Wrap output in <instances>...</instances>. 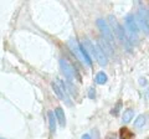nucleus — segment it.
Segmentation results:
<instances>
[{
  "mask_svg": "<svg viewBox=\"0 0 149 139\" xmlns=\"http://www.w3.org/2000/svg\"><path fill=\"white\" fill-rule=\"evenodd\" d=\"M95 57L96 60L98 61V63L101 65V66H107V63H108V58H107V56L104 55V52L100 49L98 45L95 46Z\"/></svg>",
  "mask_w": 149,
  "mask_h": 139,
  "instance_id": "obj_7",
  "label": "nucleus"
},
{
  "mask_svg": "<svg viewBox=\"0 0 149 139\" xmlns=\"http://www.w3.org/2000/svg\"><path fill=\"white\" fill-rule=\"evenodd\" d=\"M124 22H125V26H127V29L129 31V34L133 36H137L138 32H139V26H138V22L136 21V17L132 14H128V15H125V19H124Z\"/></svg>",
  "mask_w": 149,
  "mask_h": 139,
  "instance_id": "obj_3",
  "label": "nucleus"
},
{
  "mask_svg": "<svg viewBox=\"0 0 149 139\" xmlns=\"http://www.w3.org/2000/svg\"><path fill=\"white\" fill-rule=\"evenodd\" d=\"M98 46H100V49L104 52L106 56H111V57L113 56V50H112L111 45H109V42H108L107 40L100 39V40H98Z\"/></svg>",
  "mask_w": 149,
  "mask_h": 139,
  "instance_id": "obj_8",
  "label": "nucleus"
},
{
  "mask_svg": "<svg viewBox=\"0 0 149 139\" xmlns=\"http://www.w3.org/2000/svg\"><path fill=\"white\" fill-rule=\"evenodd\" d=\"M56 85H57V86L60 87V90H61L62 95H63V97H65V102H66V104L71 107V106H72V102H71V99H70V97H68V93H67V90H66V86H65V83H63L61 80H60V78H56Z\"/></svg>",
  "mask_w": 149,
  "mask_h": 139,
  "instance_id": "obj_9",
  "label": "nucleus"
},
{
  "mask_svg": "<svg viewBox=\"0 0 149 139\" xmlns=\"http://www.w3.org/2000/svg\"><path fill=\"white\" fill-rule=\"evenodd\" d=\"M108 21H109V25L112 27V30H113V32H114V35L117 36V38L122 41V44L130 51V44H129L128 36H127V34H125V31H124L123 27L118 24L117 19H116L113 15H109L108 16Z\"/></svg>",
  "mask_w": 149,
  "mask_h": 139,
  "instance_id": "obj_1",
  "label": "nucleus"
},
{
  "mask_svg": "<svg viewBox=\"0 0 149 139\" xmlns=\"http://www.w3.org/2000/svg\"><path fill=\"white\" fill-rule=\"evenodd\" d=\"M120 108H122V102L119 101L118 103H117V106H116V107H114L113 109H112V114H113V115H118V114H119Z\"/></svg>",
  "mask_w": 149,
  "mask_h": 139,
  "instance_id": "obj_17",
  "label": "nucleus"
},
{
  "mask_svg": "<svg viewBox=\"0 0 149 139\" xmlns=\"http://www.w3.org/2000/svg\"><path fill=\"white\" fill-rule=\"evenodd\" d=\"M146 115L144 114H141V115H138L137 119L134 120V127L136 128H142L144 124H146Z\"/></svg>",
  "mask_w": 149,
  "mask_h": 139,
  "instance_id": "obj_14",
  "label": "nucleus"
},
{
  "mask_svg": "<svg viewBox=\"0 0 149 139\" xmlns=\"http://www.w3.org/2000/svg\"><path fill=\"white\" fill-rule=\"evenodd\" d=\"M60 66H61V70H62L65 77L67 78V81H68V82H72L73 78H74V73H76V72L73 71L72 66H71V65H70L67 61H65L63 58L60 60Z\"/></svg>",
  "mask_w": 149,
  "mask_h": 139,
  "instance_id": "obj_5",
  "label": "nucleus"
},
{
  "mask_svg": "<svg viewBox=\"0 0 149 139\" xmlns=\"http://www.w3.org/2000/svg\"><path fill=\"white\" fill-rule=\"evenodd\" d=\"M112 139H116V138H112Z\"/></svg>",
  "mask_w": 149,
  "mask_h": 139,
  "instance_id": "obj_22",
  "label": "nucleus"
},
{
  "mask_svg": "<svg viewBox=\"0 0 149 139\" xmlns=\"http://www.w3.org/2000/svg\"><path fill=\"white\" fill-rule=\"evenodd\" d=\"M88 97H90L91 99H95V97H96V92H95V88H93V87H91V88L88 90Z\"/></svg>",
  "mask_w": 149,
  "mask_h": 139,
  "instance_id": "obj_18",
  "label": "nucleus"
},
{
  "mask_svg": "<svg viewBox=\"0 0 149 139\" xmlns=\"http://www.w3.org/2000/svg\"><path fill=\"white\" fill-rule=\"evenodd\" d=\"M97 26H98V29L101 30L104 40H107L109 44H113L114 42V41H113L114 40V38H113V31L111 30L109 25L107 24V22L103 19H98V20H97Z\"/></svg>",
  "mask_w": 149,
  "mask_h": 139,
  "instance_id": "obj_2",
  "label": "nucleus"
},
{
  "mask_svg": "<svg viewBox=\"0 0 149 139\" xmlns=\"http://www.w3.org/2000/svg\"><path fill=\"white\" fill-rule=\"evenodd\" d=\"M137 20H138V25L142 27V30L149 34V11L141 9L137 14Z\"/></svg>",
  "mask_w": 149,
  "mask_h": 139,
  "instance_id": "obj_4",
  "label": "nucleus"
},
{
  "mask_svg": "<svg viewBox=\"0 0 149 139\" xmlns=\"http://www.w3.org/2000/svg\"><path fill=\"white\" fill-rule=\"evenodd\" d=\"M133 115H134L133 109H130V108L125 109L124 112H123V117H122V119H123V123H129L130 120H132Z\"/></svg>",
  "mask_w": 149,
  "mask_h": 139,
  "instance_id": "obj_12",
  "label": "nucleus"
},
{
  "mask_svg": "<svg viewBox=\"0 0 149 139\" xmlns=\"http://www.w3.org/2000/svg\"><path fill=\"white\" fill-rule=\"evenodd\" d=\"M47 115H49V124H50V132L51 133H55V131H56V118H55V114H54V112H50L47 113Z\"/></svg>",
  "mask_w": 149,
  "mask_h": 139,
  "instance_id": "obj_11",
  "label": "nucleus"
},
{
  "mask_svg": "<svg viewBox=\"0 0 149 139\" xmlns=\"http://www.w3.org/2000/svg\"><path fill=\"white\" fill-rule=\"evenodd\" d=\"M119 134H120V139H134V134L128 128H122Z\"/></svg>",
  "mask_w": 149,
  "mask_h": 139,
  "instance_id": "obj_13",
  "label": "nucleus"
},
{
  "mask_svg": "<svg viewBox=\"0 0 149 139\" xmlns=\"http://www.w3.org/2000/svg\"><path fill=\"white\" fill-rule=\"evenodd\" d=\"M139 83H141L142 86H146L147 85V80L146 78H141V80H139Z\"/></svg>",
  "mask_w": 149,
  "mask_h": 139,
  "instance_id": "obj_19",
  "label": "nucleus"
},
{
  "mask_svg": "<svg viewBox=\"0 0 149 139\" xmlns=\"http://www.w3.org/2000/svg\"><path fill=\"white\" fill-rule=\"evenodd\" d=\"M96 82L98 83V85H104L107 82V75L104 72H98L96 76Z\"/></svg>",
  "mask_w": 149,
  "mask_h": 139,
  "instance_id": "obj_15",
  "label": "nucleus"
},
{
  "mask_svg": "<svg viewBox=\"0 0 149 139\" xmlns=\"http://www.w3.org/2000/svg\"><path fill=\"white\" fill-rule=\"evenodd\" d=\"M81 139H91V136L90 134H83V136L81 137Z\"/></svg>",
  "mask_w": 149,
  "mask_h": 139,
  "instance_id": "obj_20",
  "label": "nucleus"
},
{
  "mask_svg": "<svg viewBox=\"0 0 149 139\" xmlns=\"http://www.w3.org/2000/svg\"><path fill=\"white\" fill-rule=\"evenodd\" d=\"M51 86H52V90L55 91V93L57 95V97L60 99H62L63 102H65V97H63V95H62V92H61V90H60V87L56 85V82H52L51 83Z\"/></svg>",
  "mask_w": 149,
  "mask_h": 139,
  "instance_id": "obj_16",
  "label": "nucleus"
},
{
  "mask_svg": "<svg viewBox=\"0 0 149 139\" xmlns=\"http://www.w3.org/2000/svg\"><path fill=\"white\" fill-rule=\"evenodd\" d=\"M55 115H56V119L58 120V123H60V126H61L62 128L66 126V117H65V112H63V109L61 107H57L55 109Z\"/></svg>",
  "mask_w": 149,
  "mask_h": 139,
  "instance_id": "obj_10",
  "label": "nucleus"
},
{
  "mask_svg": "<svg viewBox=\"0 0 149 139\" xmlns=\"http://www.w3.org/2000/svg\"><path fill=\"white\" fill-rule=\"evenodd\" d=\"M0 139H5V138H0Z\"/></svg>",
  "mask_w": 149,
  "mask_h": 139,
  "instance_id": "obj_21",
  "label": "nucleus"
},
{
  "mask_svg": "<svg viewBox=\"0 0 149 139\" xmlns=\"http://www.w3.org/2000/svg\"><path fill=\"white\" fill-rule=\"evenodd\" d=\"M68 46H70V49H71V51L73 52V55L76 56L82 63H86V58L85 56H83V54H82V49H81V45H78L76 42V40H70V42H68ZM87 65V63H86Z\"/></svg>",
  "mask_w": 149,
  "mask_h": 139,
  "instance_id": "obj_6",
  "label": "nucleus"
}]
</instances>
